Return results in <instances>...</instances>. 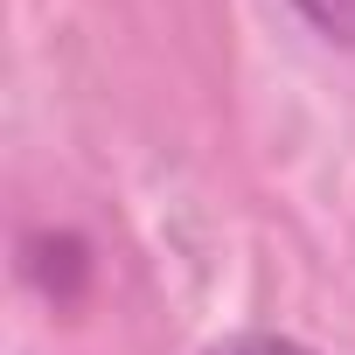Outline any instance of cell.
Here are the masks:
<instances>
[{
    "label": "cell",
    "instance_id": "1",
    "mask_svg": "<svg viewBox=\"0 0 355 355\" xmlns=\"http://www.w3.org/2000/svg\"><path fill=\"white\" fill-rule=\"evenodd\" d=\"M300 15H306L313 28H327V35L355 42V0H300Z\"/></svg>",
    "mask_w": 355,
    "mask_h": 355
},
{
    "label": "cell",
    "instance_id": "2",
    "mask_svg": "<svg viewBox=\"0 0 355 355\" xmlns=\"http://www.w3.org/2000/svg\"><path fill=\"white\" fill-rule=\"evenodd\" d=\"M209 355H313L300 341H279V334H237V341H216Z\"/></svg>",
    "mask_w": 355,
    "mask_h": 355
}]
</instances>
